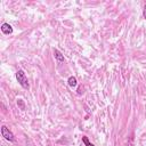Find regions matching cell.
<instances>
[{
    "instance_id": "52a82bcc",
    "label": "cell",
    "mask_w": 146,
    "mask_h": 146,
    "mask_svg": "<svg viewBox=\"0 0 146 146\" xmlns=\"http://www.w3.org/2000/svg\"><path fill=\"white\" fill-rule=\"evenodd\" d=\"M17 104L21 106V108H22V110H24V108H25V105H24V103H23V100H22V99H18V100H17Z\"/></svg>"
},
{
    "instance_id": "ba28073f",
    "label": "cell",
    "mask_w": 146,
    "mask_h": 146,
    "mask_svg": "<svg viewBox=\"0 0 146 146\" xmlns=\"http://www.w3.org/2000/svg\"><path fill=\"white\" fill-rule=\"evenodd\" d=\"M143 16H144V18L146 19V2H145V5H144V9H143Z\"/></svg>"
},
{
    "instance_id": "8992f818",
    "label": "cell",
    "mask_w": 146,
    "mask_h": 146,
    "mask_svg": "<svg viewBox=\"0 0 146 146\" xmlns=\"http://www.w3.org/2000/svg\"><path fill=\"white\" fill-rule=\"evenodd\" d=\"M82 141L84 143V145H86V146H95L94 144H91V143L88 140V138H87L86 136H83V137H82Z\"/></svg>"
},
{
    "instance_id": "3957f363",
    "label": "cell",
    "mask_w": 146,
    "mask_h": 146,
    "mask_svg": "<svg viewBox=\"0 0 146 146\" xmlns=\"http://www.w3.org/2000/svg\"><path fill=\"white\" fill-rule=\"evenodd\" d=\"M1 32L3 34H11L13 33V26L8 23H3L1 25Z\"/></svg>"
},
{
    "instance_id": "6da1fadb",
    "label": "cell",
    "mask_w": 146,
    "mask_h": 146,
    "mask_svg": "<svg viewBox=\"0 0 146 146\" xmlns=\"http://www.w3.org/2000/svg\"><path fill=\"white\" fill-rule=\"evenodd\" d=\"M16 80H17V82H18L24 89H29V88H30L29 80H27V78H26V75H25V73H24L23 70H18V71L16 72Z\"/></svg>"
},
{
    "instance_id": "7a4b0ae2",
    "label": "cell",
    "mask_w": 146,
    "mask_h": 146,
    "mask_svg": "<svg viewBox=\"0 0 146 146\" xmlns=\"http://www.w3.org/2000/svg\"><path fill=\"white\" fill-rule=\"evenodd\" d=\"M1 135H2V137H3L6 140H8V141H14V140H15V137H14L13 132H11L6 125H2V127H1Z\"/></svg>"
},
{
    "instance_id": "9c48e42d",
    "label": "cell",
    "mask_w": 146,
    "mask_h": 146,
    "mask_svg": "<svg viewBox=\"0 0 146 146\" xmlns=\"http://www.w3.org/2000/svg\"><path fill=\"white\" fill-rule=\"evenodd\" d=\"M127 146H132V144H131V143H129V144H128Z\"/></svg>"
},
{
    "instance_id": "277c9868",
    "label": "cell",
    "mask_w": 146,
    "mask_h": 146,
    "mask_svg": "<svg viewBox=\"0 0 146 146\" xmlns=\"http://www.w3.org/2000/svg\"><path fill=\"white\" fill-rule=\"evenodd\" d=\"M54 56H55V58H56L59 63H62V62H64V60H65L64 55H63L58 49H54Z\"/></svg>"
},
{
    "instance_id": "5b68a950",
    "label": "cell",
    "mask_w": 146,
    "mask_h": 146,
    "mask_svg": "<svg viewBox=\"0 0 146 146\" xmlns=\"http://www.w3.org/2000/svg\"><path fill=\"white\" fill-rule=\"evenodd\" d=\"M67 83H68V86L71 87V88H75L76 86H78V81H76V78L75 76H70L68 79H67Z\"/></svg>"
}]
</instances>
